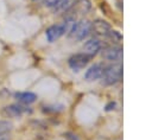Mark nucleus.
I'll return each instance as SVG.
<instances>
[{
    "label": "nucleus",
    "mask_w": 152,
    "mask_h": 140,
    "mask_svg": "<svg viewBox=\"0 0 152 140\" xmlns=\"http://www.w3.org/2000/svg\"><path fill=\"white\" fill-rule=\"evenodd\" d=\"M122 76V65L121 64H112L109 66L103 68L102 78L104 84H114Z\"/></svg>",
    "instance_id": "obj_1"
},
{
    "label": "nucleus",
    "mask_w": 152,
    "mask_h": 140,
    "mask_svg": "<svg viewBox=\"0 0 152 140\" xmlns=\"http://www.w3.org/2000/svg\"><path fill=\"white\" fill-rule=\"evenodd\" d=\"M90 31H91V23L89 20H81L78 23H75L72 30L70 31V36H72L77 40H82L89 34Z\"/></svg>",
    "instance_id": "obj_2"
},
{
    "label": "nucleus",
    "mask_w": 152,
    "mask_h": 140,
    "mask_svg": "<svg viewBox=\"0 0 152 140\" xmlns=\"http://www.w3.org/2000/svg\"><path fill=\"white\" fill-rule=\"evenodd\" d=\"M89 61H90V56H88L87 53H84V52L76 53L69 58V66L74 71L77 72V71L82 70L83 68H86L87 64L89 63Z\"/></svg>",
    "instance_id": "obj_3"
},
{
    "label": "nucleus",
    "mask_w": 152,
    "mask_h": 140,
    "mask_svg": "<svg viewBox=\"0 0 152 140\" xmlns=\"http://www.w3.org/2000/svg\"><path fill=\"white\" fill-rule=\"evenodd\" d=\"M65 32H66V30H65L64 24L52 25V26H50V27L46 28V31H45V37H46L48 42L52 43V42H55L56 39H58L61 36H63Z\"/></svg>",
    "instance_id": "obj_4"
},
{
    "label": "nucleus",
    "mask_w": 152,
    "mask_h": 140,
    "mask_svg": "<svg viewBox=\"0 0 152 140\" xmlns=\"http://www.w3.org/2000/svg\"><path fill=\"white\" fill-rule=\"evenodd\" d=\"M102 57L107 61H119L122 57V49L120 46H107L102 50Z\"/></svg>",
    "instance_id": "obj_5"
},
{
    "label": "nucleus",
    "mask_w": 152,
    "mask_h": 140,
    "mask_svg": "<svg viewBox=\"0 0 152 140\" xmlns=\"http://www.w3.org/2000/svg\"><path fill=\"white\" fill-rule=\"evenodd\" d=\"M91 30L97 36H108L110 33V25L101 19H96L95 21L91 23Z\"/></svg>",
    "instance_id": "obj_6"
},
{
    "label": "nucleus",
    "mask_w": 152,
    "mask_h": 140,
    "mask_svg": "<svg viewBox=\"0 0 152 140\" xmlns=\"http://www.w3.org/2000/svg\"><path fill=\"white\" fill-rule=\"evenodd\" d=\"M102 74H103V66L101 64H94L91 65L84 74V78L89 82L91 81H96L99 78L102 77Z\"/></svg>",
    "instance_id": "obj_7"
},
{
    "label": "nucleus",
    "mask_w": 152,
    "mask_h": 140,
    "mask_svg": "<svg viewBox=\"0 0 152 140\" xmlns=\"http://www.w3.org/2000/svg\"><path fill=\"white\" fill-rule=\"evenodd\" d=\"M83 52L84 53H87L88 56H94V55H96L100 50H101V44H100V42L97 40V39H95V38H91V39H89V40H87L84 44H83Z\"/></svg>",
    "instance_id": "obj_8"
},
{
    "label": "nucleus",
    "mask_w": 152,
    "mask_h": 140,
    "mask_svg": "<svg viewBox=\"0 0 152 140\" xmlns=\"http://www.w3.org/2000/svg\"><path fill=\"white\" fill-rule=\"evenodd\" d=\"M15 98L24 103V104H30V103H33L36 100H37V95L33 94V93H30V91H23V93H15Z\"/></svg>",
    "instance_id": "obj_9"
},
{
    "label": "nucleus",
    "mask_w": 152,
    "mask_h": 140,
    "mask_svg": "<svg viewBox=\"0 0 152 140\" xmlns=\"http://www.w3.org/2000/svg\"><path fill=\"white\" fill-rule=\"evenodd\" d=\"M24 107L19 106V104H11L8 107L4 108V114L8 117H17L19 115H21L24 113Z\"/></svg>",
    "instance_id": "obj_10"
},
{
    "label": "nucleus",
    "mask_w": 152,
    "mask_h": 140,
    "mask_svg": "<svg viewBox=\"0 0 152 140\" xmlns=\"http://www.w3.org/2000/svg\"><path fill=\"white\" fill-rule=\"evenodd\" d=\"M57 2H58V0H43V4L48 7H55Z\"/></svg>",
    "instance_id": "obj_11"
},
{
    "label": "nucleus",
    "mask_w": 152,
    "mask_h": 140,
    "mask_svg": "<svg viewBox=\"0 0 152 140\" xmlns=\"http://www.w3.org/2000/svg\"><path fill=\"white\" fill-rule=\"evenodd\" d=\"M11 134L8 132H0V140H10Z\"/></svg>",
    "instance_id": "obj_12"
},
{
    "label": "nucleus",
    "mask_w": 152,
    "mask_h": 140,
    "mask_svg": "<svg viewBox=\"0 0 152 140\" xmlns=\"http://www.w3.org/2000/svg\"><path fill=\"white\" fill-rule=\"evenodd\" d=\"M114 107H115V103L114 102H110L109 104L106 106V110H112V109H114Z\"/></svg>",
    "instance_id": "obj_13"
}]
</instances>
